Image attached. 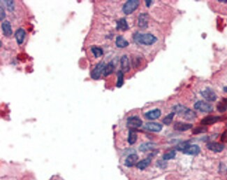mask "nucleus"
Returning a JSON list of instances; mask_svg holds the SVG:
<instances>
[{"mask_svg":"<svg viewBox=\"0 0 227 180\" xmlns=\"http://www.w3.org/2000/svg\"><path fill=\"white\" fill-rule=\"evenodd\" d=\"M151 162H152V158L148 157L145 158V159L139 161V162L136 164V167H137L138 169H140L141 170H145L147 167H148Z\"/></svg>","mask_w":227,"mask_h":180,"instance_id":"obj_20","label":"nucleus"},{"mask_svg":"<svg viewBox=\"0 0 227 180\" xmlns=\"http://www.w3.org/2000/svg\"><path fill=\"white\" fill-rule=\"evenodd\" d=\"M148 15L147 13H141L138 16V24L141 28H147L148 25Z\"/></svg>","mask_w":227,"mask_h":180,"instance_id":"obj_15","label":"nucleus"},{"mask_svg":"<svg viewBox=\"0 0 227 180\" xmlns=\"http://www.w3.org/2000/svg\"><path fill=\"white\" fill-rule=\"evenodd\" d=\"M217 109L220 112L223 113L227 110V98H224L217 104Z\"/></svg>","mask_w":227,"mask_h":180,"instance_id":"obj_25","label":"nucleus"},{"mask_svg":"<svg viewBox=\"0 0 227 180\" xmlns=\"http://www.w3.org/2000/svg\"><path fill=\"white\" fill-rule=\"evenodd\" d=\"M220 118H221L220 116H208L204 118V119L201 120V124L202 125H212L219 121L220 120Z\"/></svg>","mask_w":227,"mask_h":180,"instance_id":"obj_11","label":"nucleus"},{"mask_svg":"<svg viewBox=\"0 0 227 180\" xmlns=\"http://www.w3.org/2000/svg\"><path fill=\"white\" fill-rule=\"evenodd\" d=\"M176 156V153L175 151H170L167 152L163 155V160H169L174 158Z\"/></svg>","mask_w":227,"mask_h":180,"instance_id":"obj_29","label":"nucleus"},{"mask_svg":"<svg viewBox=\"0 0 227 180\" xmlns=\"http://www.w3.org/2000/svg\"><path fill=\"white\" fill-rule=\"evenodd\" d=\"M145 4H146V6L149 7V6H150V4H152V1H148V0H147V1H145Z\"/></svg>","mask_w":227,"mask_h":180,"instance_id":"obj_35","label":"nucleus"},{"mask_svg":"<svg viewBox=\"0 0 227 180\" xmlns=\"http://www.w3.org/2000/svg\"><path fill=\"white\" fill-rule=\"evenodd\" d=\"M207 131H208L207 127H205V126L203 125V126H199V127H197L196 128H194V130H192V133L195 134V135H197V134L206 133Z\"/></svg>","mask_w":227,"mask_h":180,"instance_id":"obj_30","label":"nucleus"},{"mask_svg":"<svg viewBox=\"0 0 227 180\" xmlns=\"http://www.w3.org/2000/svg\"><path fill=\"white\" fill-rule=\"evenodd\" d=\"M194 109L199 112L204 113H210L213 111V107L208 103L204 101H198L194 104Z\"/></svg>","mask_w":227,"mask_h":180,"instance_id":"obj_3","label":"nucleus"},{"mask_svg":"<svg viewBox=\"0 0 227 180\" xmlns=\"http://www.w3.org/2000/svg\"><path fill=\"white\" fill-rule=\"evenodd\" d=\"M161 114H162L161 110L159 109H154L146 112L145 114H144V116H145L146 119L148 120H155L161 116Z\"/></svg>","mask_w":227,"mask_h":180,"instance_id":"obj_9","label":"nucleus"},{"mask_svg":"<svg viewBox=\"0 0 227 180\" xmlns=\"http://www.w3.org/2000/svg\"><path fill=\"white\" fill-rule=\"evenodd\" d=\"M175 114L174 112H171V113H170L169 114H168L167 116H166L162 120L163 123L167 125H170L173 121V118H174Z\"/></svg>","mask_w":227,"mask_h":180,"instance_id":"obj_28","label":"nucleus"},{"mask_svg":"<svg viewBox=\"0 0 227 180\" xmlns=\"http://www.w3.org/2000/svg\"><path fill=\"white\" fill-rule=\"evenodd\" d=\"M5 4H6L7 9L9 11L12 12L15 9V4L13 1H5Z\"/></svg>","mask_w":227,"mask_h":180,"instance_id":"obj_31","label":"nucleus"},{"mask_svg":"<svg viewBox=\"0 0 227 180\" xmlns=\"http://www.w3.org/2000/svg\"><path fill=\"white\" fill-rule=\"evenodd\" d=\"M120 64H121L122 71L124 73H126V72H128L130 70L129 61L127 55H124L121 58V60H120Z\"/></svg>","mask_w":227,"mask_h":180,"instance_id":"obj_18","label":"nucleus"},{"mask_svg":"<svg viewBox=\"0 0 227 180\" xmlns=\"http://www.w3.org/2000/svg\"><path fill=\"white\" fill-rule=\"evenodd\" d=\"M138 139V135L135 131H133V130H130L129 132V135H128V142L129 144L132 145L133 144H135L136 141H137Z\"/></svg>","mask_w":227,"mask_h":180,"instance_id":"obj_24","label":"nucleus"},{"mask_svg":"<svg viewBox=\"0 0 227 180\" xmlns=\"http://www.w3.org/2000/svg\"><path fill=\"white\" fill-rule=\"evenodd\" d=\"M156 146H157V144L154 143V142H145V143L142 144L139 147V151H142V152L150 151V150H153V149L155 148Z\"/></svg>","mask_w":227,"mask_h":180,"instance_id":"obj_19","label":"nucleus"},{"mask_svg":"<svg viewBox=\"0 0 227 180\" xmlns=\"http://www.w3.org/2000/svg\"><path fill=\"white\" fill-rule=\"evenodd\" d=\"M26 35V32L23 28L18 29L15 32V37L18 45L22 44Z\"/></svg>","mask_w":227,"mask_h":180,"instance_id":"obj_16","label":"nucleus"},{"mask_svg":"<svg viewBox=\"0 0 227 180\" xmlns=\"http://www.w3.org/2000/svg\"><path fill=\"white\" fill-rule=\"evenodd\" d=\"M201 151L200 147L196 144H188L186 148L183 150V153L187 155H197Z\"/></svg>","mask_w":227,"mask_h":180,"instance_id":"obj_7","label":"nucleus"},{"mask_svg":"<svg viewBox=\"0 0 227 180\" xmlns=\"http://www.w3.org/2000/svg\"><path fill=\"white\" fill-rule=\"evenodd\" d=\"M157 165L160 168H164L166 166V163L163 160H158L157 163Z\"/></svg>","mask_w":227,"mask_h":180,"instance_id":"obj_33","label":"nucleus"},{"mask_svg":"<svg viewBox=\"0 0 227 180\" xmlns=\"http://www.w3.org/2000/svg\"><path fill=\"white\" fill-rule=\"evenodd\" d=\"M91 50H92V52L93 53V55H95V57L97 58L101 57V56L103 55V51L102 48L100 47L95 46L91 48Z\"/></svg>","mask_w":227,"mask_h":180,"instance_id":"obj_27","label":"nucleus"},{"mask_svg":"<svg viewBox=\"0 0 227 180\" xmlns=\"http://www.w3.org/2000/svg\"><path fill=\"white\" fill-rule=\"evenodd\" d=\"M188 144H189V142H180V144H179L178 146H177V149L178 150V151H183L184 149H185L187 146Z\"/></svg>","mask_w":227,"mask_h":180,"instance_id":"obj_32","label":"nucleus"},{"mask_svg":"<svg viewBox=\"0 0 227 180\" xmlns=\"http://www.w3.org/2000/svg\"><path fill=\"white\" fill-rule=\"evenodd\" d=\"M129 42H128L126 39H125L122 36L117 37L116 40V45L117 47L118 48H125L129 46Z\"/></svg>","mask_w":227,"mask_h":180,"instance_id":"obj_22","label":"nucleus"},{"mask_svg":"<svg viewBox=\"0 0 227 180\" xmlns=\"http://www.w3.org/2000/svg\"><path fill=\"white\" fill-rule=\"evenodd\" d=\"M2 29L4 35L6 37H10L13 34L11 25L9 21L8 20H5L2 23Z\"/></svg>","mask_w":227,"mask_h":180,"instance_id":"obj_13","label":"nucleus"},{"mask_svg":"<svg viewBox=\"0 0 227 180\" xmlns=\"http://www.w3.org/2000/svg\"><path fill=\"white\" fill-rule=\"evenodd\" d=\"M143 128L144 129H145V130L151 131V132L158 133L162 130L163 126L162 124H160L159 123L149 122L145 123V125H144Z\"/></svg>","mask_w":227,"mask_h":180,"instance_id":"obj_8","label":"nucleus"},{"mask_svg":"<svg viewBox=\"0 0 227 180\" xmlns=\"http://www.w3.org/2000/svg\"><path fill=\"white\" fill-rule=\"evenodd\" d=\"M138 160V156L136 154H132L128 156L124 161V165L127 167H132Z\"/></svg>","mask_w":227,"mask_h":180,"instance_id":"obj_14","label":"nucleus"},{"mask_svg":"<svg viewBox=\"0 0 227 180\" xmlns=\"http://www.w3.org/2000/svg\"><path fill=\"white\" fill-rule=\"evenodd\" d=\"M226 126H227V124H226Z\"/></svg>","mask_w":227,"mask_h":180,"instance_id":"obj_37","label":"nucleus"},{"mask_svg":"<svg viewBox=\"0 0 227 180\" xmlns=\"http://www.w3.org/2000/svg\"><path fill=\"white\" fill-rule=\"evenodd\" d=\"M117 81L116 86L117 88H121L124 84V72L122 70H119L117 73Z\"/></svg>","mask_w":227,"mask_h":180,"instance_id":"obj_26","label":"nucleus"},{"mask_svg":"<svg viewBox=\"0 0 227 180\" xmlns=\"http://www.w3.org/2000/svg\"><path fill=\"white\" fill-rule=\"evenodd\" d=\"M207 148L213 152L220 153L223 151L224 146L222 144L218 142H209L207 144Z\"/></svg>","mask_w":227,"mask_h":180,"instance_id":"obj_10","label":"nucleus"},{"mask_svg":"<svg viewBox=\"0 0 227 180\" xmlns=\"http://www.w3.org/2000/svg\"><path fill=\"white\" fill-rule=\"evenodd\" d=\"M142 124H143L142 120H141L139 117L136 116H130L128 118L127 121V127L130 128L131 130L140 128L141 126H142Z\"/></svg>","mask_w":227,"mask_h":180,"instance_id":"obj_4","label":"nucleus"},{"mask_svg":"<svg viewBox=\"0 0 227 180\" xmlns=\"http://www.w3.org/2000/svg\"><path fill=\"white\" fill-rule=\"evenodd\" d=\"M115 69V66L113 62H110V63H108L107 64H106L105 68L103 69V74L104 77H107L108 75H110L111 74H112L114 71Z\"/></svg>","mask_w":227,"mask_h":180,"instance_id":"obj_23","label":"nucleus"},{"mask_svg":"<svg viewBox=\"0 0 227 180\" xmlns=\"http://www.w3.org/2000/svg\"><path fill=\"white\" fill-rule=\"evenodd\" d=\"M181 116H183L187 121H193L196 118V114L191 109L186 108L183 114H181Z\"/></svg>","mask_w":227,"mask_h":180,"instance_id":"obj_17","label":"nucleus"},{"mask_svg":"<svg viewBox=\"0 0 227 180\" xmlns=\"http://www.w3.org/2000/svg\"><path fill=\"white\" fill-rule=\"evenodd\" d=\"M116 28L118 30L122 31H126L129 29V25H128V23L124 18H121V19L117 21Z\"/></svg>","mask_w":227,"mask_h":180,"instance_id":"obj_21","label":"nucleus"},{"mask_svg":"<svg viewBox=\"0 0 227 180\" xmlns=\"http://www.w3.org/2000/svg\"><path fill=\"white\" fill-rule=\"evenodd\" d=\"M201 95L205 100L208 102H215L217 98V96L214 90L210 88H207L206 89L201 91Z\"/></svg>","mask_w":227,"mask_h":180,"instance_id":"obj_6","label":"nucleus"},{"mask_svg":"<svg viewBox=\"0 0 227 180\" xmlns=\"http://www.w3.org/2000/svg\"><path fill=\"white\" fill-rule=\"evenodd\" d=\"M0 11H1V15H0V18H0V20H2L5 18V16H6V14H5L4 12V9L2 6H1V7H0Z\"/></svg>","mask_w":227,"mask_h":180,"instance_id":"obj_34","label":"nucleus"},{"mask_svg":"<svg viewBox=\"0 0 227 180\" xmlns=\"http://www.w3.org/2000/svg\"><path fill=\"white\" fill-rule=\"evenodd\" d=\"M223 90H224V92H225V93H227V86L224 87V88H223Z\"/></svg>","mask_w":227,"mask_h":180,"instance_id":"obj_36","label":"nucleus"},{"mask_svg":"<svg viewBox=\"0 0 227 180\" xmlns=\"http://www.w3.org/2000/svg\"><path fill=\"white\" fill-rule=\"evenodd\" d=\"M139 4L140 2L138 0H129V1L125 2V4L123 5L122 11L124 12V14L129 15L137 9Z\"/></svg>","mask_w":227,"mask_h":180,"instance_id":"obj_2","label":"nucleus"},{"mask_svg":"<svg viewBox=\"0 0 227 180\" xmlns=\"http://www.w3.org/2000/svg\"><path fill=\"white\" fill-rule=\"evenodd\" d=\"M193 125L190 123H186L183 122H177L174 124L173 128L175 130L180 131V132H184V131H187L191 129Z\"/></svg>","mask_w":227,"mask_h":180,"instance_id":"obj_12","label":"nucleus"},{"mask_svg":"<svg viewBox=\"0 0 227 180\" xmlns=\"http://www.w3.org/2000/svg\"><path fill=\"white\" fill-rule=\"evenodd\" d=\"M106 64L104 62H101L95 66L94 69L91 72V77L95 80H98L99 79L101 74H103V69L105 68Z\"/></svg>","mask_w":227,"mask_h":180,"instance_id":"obj_5","label":"nucleus"},{"mask_svg":"<svg viewBox=\"0 0 227 180\" xmlns=\"http://www.w3.org/2000/svg\"><path fill=\"white\" fill-rule=\"evenodd\" d=\"M133 39L134 41L138 43V44L150 46L154 44L157 41L156 37H154L152 34H141V33H136L133 36Z\"/></svg>","mask_w":227,"mask_h":180,"instance_id":"obj_1","label":"nucleus"}]
</instances>
